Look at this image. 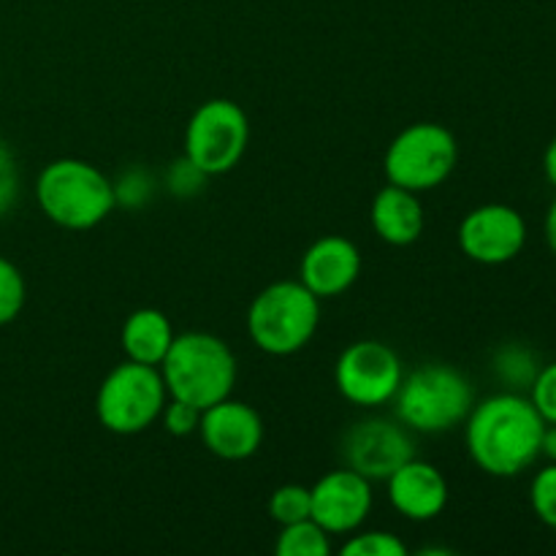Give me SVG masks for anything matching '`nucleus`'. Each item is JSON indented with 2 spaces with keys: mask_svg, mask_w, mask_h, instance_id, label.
<instances>
[{
  "mask_svg": "<svg viewBox=\"0 0 556 556\" xmlns=\"http://www.w3.org/2000/svg\"><path fill=\"white\" fill-rule=\"evenodd\" d=\"M546 421L530 396L503 391L476 402L465 421V445L478 470L492 478H516L541 459Z\"/></svg>",
  "mask_w": 556,
  "mask_h": 556,
  "instance_id": "nucleus-1",
  "label": "nucleus"
},
{
  "mask_svg": "<svg viewBox=\"0 0 556 556\" xmlns=\"http://www.w3.org/2000/svg\"><path fill=\"white\" fill-rule=\"evenodd\" d=\"M36 201L43 215L65 231H90L117 206L114 182L81 157H58L36 179Z\"/></svg>",
  "mask_w": 556,
  "mask_h": 556,
  "instance_id": "nucleus-2",
  "label": "nucleus"
},
{
  "mask_svg": "<svg viewBox=\"0 0 556 556\" xmlns=\"http://www.w3.org/2000/svg\"><path fill=\"white\" fill-rule=\"evenodd\" d=\"M157 369L168 396L188 402L199 410L228 400L239 372L231 348L210 331H185L174 337Z\"/></svg>",
  "mask_w": 556,
  "mask_h": 556,
  "instance_id": "nucleus-3",
  "label": "nucleus"
},
{
  "mask_svg": "<svg viewBox=\"0 0 556 556\" xmlns=\"http://www.w3.org/2000/svg\"><path fill=\"white\" fill-rule=\"evenodd\" d=\"M394 416L410 432L445 434L462 427L476 405V389L451 364H421L402 378L394 394Z\"/></svg>",
  "mask_w": 556,
  "mask_h": 556,
  "instance_id": "nucleus-4",
  "label": "nucleus"
},
{
  "mask_svg": "<svg viewBox=\"0 0 556 556\" xmlns=\"http://www.w3.org/2000/svg\"><path fill=\"white\" fill-rule=\"evenodd\" d=\"M320 299L302 280H277L250 302L248 334L269 356H293L313 342Z\"/></svg>",
  "mask_w": 556,
  "mask_h": 556,
  "instance_id": "nucleus-5",
  "label": "nucleus"
},
{
  "mask_svg": "<svg viewBox=\"0 0 556 556\" xmlns=\"http://www.w3.org/2000/svg\"><path fill=\"white\" fill-rule=\"evenodd\" d=\"M168 400L166 383L157 367L123 362L101 380L96 394V416L112 434H141L161 418Z\"/></svg>",
  "mask_w": 556,
  "mask_h": 556,
  "instance_id": "nucleus-6",
  "label": "nucleus"
},
{
  "mask_svg": "<svg viewBox=\"0 0 556 556\" xmlns=\"http://www.w3.org/2000/svg\"><path fill=\"white\" fill-rule=\"evenodd\" d=\"M459 163L456 136L440 123H413L391 139L383 155V174L391 185L427 193L440 188Z\"/></svg>",
  "mask_w": 556,
  "mask_h": 556,
  "instance_id": "nucleus-7",
  "label": "nucleus"
},
{
  "mask_svg": "<svg viewBox=\"0 0 556 556\" xmlns=\"http://www.w3.org/2000/svg\"><path fill=\"white\" fill-rule=\"evenodd\" d=\"M250 119L237 101L210 98L201 103L185 128V157L195 163L206 177L233 172L248 152Z\"/></svg>",
  "mask_w": 556,
  "mask_h": 556,
  "instance_id": "nucleus-8",
  "label": "nucleus"
},
{
  "mask_svg": "<svg viewBox=\"0 0 556 556\" xmlns=\"http://www.w3.org/2000/svg\"><path fill=\"white\" fill-rule=\"evenodd\" d=\"M405 378L402 358L380 340H356L340 353L334 364V386L351 405L375 410L394 400Z\"/></svg>",
  "mask_w": 556,
  "mask_h": 556,
  "instance_id": "nucleus-9",
  "label": "nucleus"
},
{
  "mask_svg": "<svg viewBox=\"0 0 556 556\" xmlns=\"http://www.w3.org/2000/svg\"><path fill=\"white\" fill-rule=\"evenodd\" d=\"M416 456V443L405 424L396 418H362L342 438L345 467L369 481H386L396 467Z\"/></svg>",
  "mask_w": 556,
  "mask_h": 556,
  "instance_id": "nucleus-10",
  "label": "nucleus"
},
{
  "mask_svg": "<svg viewBox=\"0 0 556 556\" xmlns=\"http://www.w3.org/2000/svg\"><path fill=\"white\" fill-rule=\"evenodd\" d=\"M527 244V220L510 204H481L459 223V248L470 261L503 266Z\"/></svg>",
  "mask_w": 556,
  "mask_h": 556,
  "instance_id": "nucleus-11",
  "label": "nucleus"
},
{
  "mask_svg": "<svg viewBox=\"0 0 556 556\" xmlns=\"http://www.w3.org/2000/svg\"><path fill=\"white\" fill-rule=\"evenodd\" d=\"M375 505L372 481L351 467L326 472L309 486V519L329 535H351L362 530Z\"/></svg>",
  "mask_w": 556,
  "mask_h": 556,
  "instance_id": "nucleus-12",
  "label": "nucleus"
},
{
  "mask_svg": "<svg viewBox=\"0 0 556 556\" xmlns=\"http://www.w3.org/2000/svg\"><path fill=\"white\" fill-rule=\"evenodd\" d=\"M199 438L212 456L223 462H244L258 454L264 443V421L258 410L242 400L217 402L201 410Z\"/></svg>",
  "mask_w": 556,
  "mask_h": 556,
  "instance_id": "nucleus-13",
  "label": "nucleus"
},
{
  "mask_svg": "<svg viewBox=\"0 0 556 556\" xmlns=\"http://www.w3.org/2000/svg\"><path fill=\"white\" fill-rule=\"evenodd\" d=\"M389 503L402 519L407 521H432L445 510L451 489L440 467L424 462L418 456L396 467L389 478Z\"/></svg>",
  "mask_w": 556,
  "mask_h": 556,
  "instance_id": "nucleus-14",
  "label": "nucleus"
},
{
  "mask_svg": "<svg viewBox=\"0 0 556 556\" xmlns=\"http://www.w3.org/2000/svg\"><path fill=\"white\" fill-rule=\"evenodd\" d=\"M362 250L348 237H320L304 253L299 266V280L324 302V299L342 296L356 286L362 275Z\"/></svg>",
  "mask_w": 556,
  "mask_h": 556,
  "instance_id": "nucleus-15",
  "label": "nucleus"
},
{
  "mask_svg": "<svg viewBox=\"0 0 556 556\" xmlns=\"http://www.w3.org/2000/svg\"><path fill=\"white\" fill-rule=\"evenodd\" d=\"M369 220L378 239L394 248H407L418 242L427 226V212H424L421 199L413 190L400 188V185H386L375 193L372 206H369Z\"/></svg>",
  "mask_w": 556,
  "mask_h": 556,
  "instance_id": "nucleus-16",
  "label": "nucleus"
},
{
  "mask_svg": "<svg viewBox=\"0 0 556 556\" xmlns=\"http://www.w3.org/2000/svg\"><path fill=\"white\" fill-rule=\"evenodd\" d=\"M174 337H177V331H174L172 320L163 309L139 307L125 318L123 331H119V345L130 362L161 367Z\"/></svg>",
  "mask_w": 556,
  "mask_h": 556,
  "instance_id": "nucleus-17",
  "label": "nucleus"
},
{
  "mask_svg": "<svg viewBox=\"0 0 556 556\" xmlns=\"http://www.w3.org/2000/svg\"><path fill=\"white\" fill-rule=\"evenodd\" d=\"M492 367L494 375L508 386V391H530L541 364H538L535 353L530 348L519 345V342H510V345H503L494 353Z\"/></svg>",
  "mask_w": 556,
  "mask_h": 556,
  "instance_id": "nucleus-18",
  "label": "nucleus"
},
{
  "mask_svg": "<svg viewBox=\"0 0 556 556\" xmlns=\"http://www.w3.org/2000/svg\"><path fill=\"white\" fill-rule=\"evenodd\" d=\"M275 552L280 556H329L331 535L313 519L286 525L277 535Z\"/></svg>",
  "mask_w": 556,
  "mask_h": 556,
  "instance_id": "nucleus-19",
  "label": "nucleus"
},
{
  "mask_svg": "<svg viewBox=\"0 0 556 556\" xmlns=\"http://www.w3.org/2000/svg\"><path fill=\"white\" fill-rule=\"evenodd\" d=\"M266 510H269V519L280 527L309 519V486H302V483H282V486H277L271 492Z\"/></svg>",
  "mask_w": 556,
  "mask_h": 556,
  "instance_id": "nucleus-20",
  "label": "nucleus"
},
{
  "mask_svg": "<svg viewBox=\"0 0 556 556\" xmlns=\"http://www.w3.org/2000/svg\"><path fill=\"white\" fill-rule=\"evenodd\" d=\"M27 302V286L20 266L0 255V326H9L20 318Z\"/></svg>",
  "mask_w": 556,
  "mask_h": 556,
  "instance_id": "nucleus-21",
  "label": "nucleus"
},
{
  "mask_svg": "<svg viewBox=\"0 0 556 556\" xmlns=\"http://www.w3.org/2000/svg\"><path fill=\"white\" fill-rule=\"evenodd\" d=\"M345 556H405L407 546L394 532L383 530H356L342 543Z\"/></svg>",
  "mask_w": 556,
  "mask_h": 556,
  "instance_id": "nucleus-22",
  "label": "nucleus"
},
{
  "mask_svg": "<svg viewBox=\"0 0 556 556\" xmlns=\"http://www.w3.org/2000/svg\"><path fill=\"white\" fill-rule=\"evenodd\" d=\"M530 505L532 514L548 530H556V462H548L543 470L535 472V478L530 483Z\"/></svg>",
  "mask_w": 556,
  "mask_h": 556,
  "instance_id": "nucleus-23",
  "label": "nucleus"
},
{
  "mask_svg": "<svg viewBox=\"0 0 556 556\" xmlns=\"http://www.w3.org/2000/svg\"><path fill=\"white\" fill-rule=\"evenodd\" d=\"M157 421L163 424V429H166L172 438H190V434H199L201 410L199 407L188 405V402L172 400V396H168Z\"/></svg>",
  "mask_w": 556,
  "mask_h": 556,
  "instance_id": "nucleus-24",
  "label": "nucleus"
},
{
  "mask_svg": "<svg viewBox=\"0 0 556 556\" xmlns=\"http://www.w3.org/2000/svg\"><path fill=\"white\" fill-rule=\"evenodd\" d=\"M530 402L546 424H556V362L538 369L530 386Z\"/></svg>",
  "mask_w": 556,
  "mask_h": 556,
  "instance_id": "nucleus-25",
  "label": "nucleus"
},
{
  "mask_svg": "<svg viewBox=\"0 0 556 556\" xmlns=\"http://www.w3.org/2000/svg\"><path fill=\"white\" fill-rule=\"evenodd\" d=\"M20 199V168H16L14 150L0 139V217L11 212Z\"/></svg>",
  "mask_w": 556,
  "mask_h": 556,
  "instance_id": "nucleus-26",
  "label": "nucleus"
},
{
  "mask_svg": "<svg viewBox=\"0 0 556 556\" xmlns=\"http://www.w3.org/2000/svg\"><path fill=\"white\" fill-rule=\"evenodd\" d=\"M206 179L210 177H206L190 157L182 155L174 163L172 172H168V190H172L174 195H179V199H188V195H195L204 188Z\"/></svg>",
  "mask_w": 556,
  "mask_h": 556,
  "instance_id": "nucleus-27",
  "label": "nucleus"
},
{
  "mask_svg": "<svg viewBox=\"0 0 556 556\" xmlns=\"http://www.w3.org/2000/svg\"><path fill=\"white\" fill-rule=\"evenodd\" d=\"M150 188H152L150 174H144L141 168H134V172H128L117 185H114L117 204H125L130 206V210H136V206H141L147 199H150L152 193Z\"/></svg>",
  "mask_w": 556,
  "mask_h": 556,
  "instance_id": "nucleus-28",
  "label": "nucleus"
},
{
  "mask_svg": "<svg viewBox=\"0 0 556 556\" xmlns=\"http://www.w3.org/2000/svg\"><path fill=\"white\" fill-rule=\"evenodd\" d=\"M541 456L548 462H556V424H546V427H543Z\"/></svg>",
  "mask_w": 556,
  "mask_h": 556,
  "instance_id": "nucleus-29",
  "label": "nucleus"
},
{
  "mask_svg": "<svg viewBox=\"0 0 556 556\" xmlns=\"http://www.w3.org/2000/svg\"><path fill=\"white\" fill-rule=\"evenodd\" d=\"M543 172H546V179L556 188V136L552 144L546 147V155H543Z\"/></svg>",
  "mask_w": 556,
  "mask_h": 556,
  "instance_id": "nucleus-30",
  "label": "nucleus"
},
{
  "mask_svg": "<svg viewBox=\"0 0 556 556\" xmlns=\"http://www.w3.org/2000/svg\"><path fill=\"white\" fill-rule=\"evenodd\" d=\"M546 242H548V248H552V253L556 255V199L552 201V206H548V212H546Z\"/></svg>",
  "mask_w": 556,
  "mask_h": 556,
  "instance_id": "nucleus-31",
  "label": "nucleus"
}]
</instances>
